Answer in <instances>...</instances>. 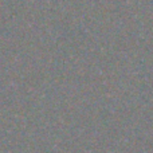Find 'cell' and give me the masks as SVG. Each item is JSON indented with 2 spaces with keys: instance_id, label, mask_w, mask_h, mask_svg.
<instances>
[]
</instances>
